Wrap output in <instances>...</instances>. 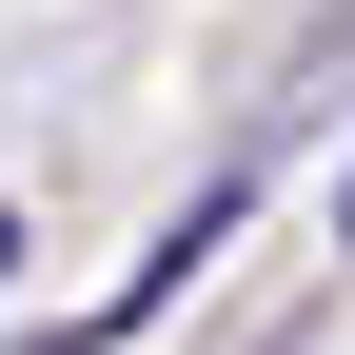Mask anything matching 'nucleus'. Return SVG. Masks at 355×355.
Segmentation results:
<instances>
[{
    "instance_id": "f257e3e1",
    "label": "nucleus",
    "mask_w": 355,
    "mask_h": 355,
    "mask_svg": "<svg viewBox=\"0 0 355 355\" xmlns=\"http://www.w3.org/2000/svg\"><path fill=\"white\" fill-rule=\"evenodd\" d=\"M0 257H20V217H0Z\"/></svg>"
}]
</instances>
